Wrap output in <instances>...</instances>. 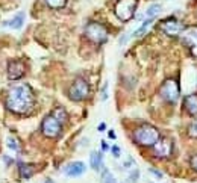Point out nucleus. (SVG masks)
I'll use <instances>...</instances> for the list:
<instances>
[{"instance_id": "5701e85b", "label": "nucleus", "mask_w": 197, "mask_h": 183, "mask_svg": "<svg viewBox=\"0 0 197 183\" xmlns=\"http://www.w3.org/2000/svg\"><path fill=\"white\" fill-rule=\"evenodd\" d=\"M189 136L191 138H197V121H194L192 124H191V127H189Z\"/></svg>"}, {"instance_id": "7c9ffc66", "label": "nucleus", "mask_w": 197, "mask_h": 183, "mask_svg": "<svg viewBox=\"0 0 197 183\" xmlns=\"http://www.w3.org/2000/svg\"><path fill=\"white\" fill-rule=\"evenodd\" d=\"M108 148H109V147H108V144H106V142L103 141V142H102V150H103V151H106Z\"/></svg>"}, {"instance_id": "aec40b11", "label": "nucleus", "mask_w": 197, "mask_h": 183, "mask_svg": "<svg viewBox=\"0 0 197 183\" xmlns=\"http://www.w3.org/2000/svg\"><path fill=\"white\" fill-rule=\"evenodd\" d=\"M102 183H117L115 177L111 174L109 169H105V171H103V174H102Z\"/></svg>"}, {"instance_id": "0eeeda50", "label": "nucleus", "mask_w": 197, "mask_h": 183, "mask_svg": "<svg viewBox=\"0 0 197 183\" xmlns=\"http://www.w3.org/2000/svg\"><path fill=\"white\" fill-rule=\"evenodd\" d=\"M61 129H62V123L58 121L53 115H49V117H46L43 120L41 130L47 138H56L61 133Z\"/></svg>"}, {"instance_id": "423d86ee", "label": "nucleus", "mask_w": 197, "mask_h": 183, "mask_svg": "<svg viewBox=\"0 0 197 183\" xmlns=\"http://www.w3.org/2000/svg\"><path fill=\"white\" fill-rule=\"evenodd\" d=\"M180 96V91H179V85L174 79H168L162 83L161 86V97L168 102V103H176L177 99Z\"/></svg>"}, {"instance_id": "412c9836", "label": "nucleus", "mask_w": 197, "mask_h": 183, "mask_svg": "<svg viewBox=\"0 0 197 183\" xmlns=\"http://www.w3.org/2000/svg\"><path fill=\"white\" fill-rule=\"evenodd\" d=\"M46 3H47L50 8H55V9H58V8H62V6H65L67 0H46Z\"/></svg>"}, {"instance_id": "9b49d317", "label": "nucleus", "mask_w": 197, "mask_h": 183, "mask_svg": "<svg viewBox=\"0 0 197 183\" xmlns=\"http://www.w3.org/2000/svg\"><path fill=\"white\" fill-rule=\"evenodd\" d=\"M23 74H24V65L20 61H11L8 64V77L11 80H17L23 77Z\"/></svg>"}, {"instance_id": "b1692460", "label": "nucleus", "mask_w": 197, "mask_h": 183, "mask_svg": "<svg viewBox=\"0 0 197 183\" xmlns=\"http://www.w3.org/2000/svg\"><path fill=\"white\" fill-rule=\"evenodd\" d=\"M134 165H135V160H134V159H132L131 156H128V159H126V160L123 162V166H124L126 169H129V168H132Z\"/></svg>"}, {"instance_id": "473e14b6", "label": "nucleus", "mask_w": 197, "mask_h": 183, "mask_svg": "<svg viewBox=\"0 0 197 183\" xmlns=\"http://www.w3.org/2000/svg\"><path fill=\"white\" fill-rule=\"evenodd\" d=\"M46 183H53V181H52V180H47V181H46Z\"/></svg>"}, {"instance_id": "9d476101", "label": "nucleus", "mask_w": 197, "mask_h": 183, "mask_svg": "<svg viewBox=\"0 0 197 183\" xmlns=\"http://www.w3.org/2000/svg\"><path fill=\"white\" fill-rule=\"evenodd\" d=\"M171 142L168 139H159L155 145H153V154L159 159H165L171 154Z\"/></svg>"}, {"instance_id": "393cba45", "label": "nucleus", "mask_w": 197, "mask_h": 183, "mask_svg": "<svg viewBox=\"0 0 197 183\" xmlns=\"http://www.w3.org/2000/svg\"><path fill=\"white\" fill-rule=\"evenodd\" d=\"M149 172H150V174H153V175H156V178H158V180H162V178H164V174H162L161 171L155 169V168H149Z\"/></svg>"}, {"instance_id": "f3484780", "label": "nucleus", "mask_w": 197, "mask_h": 183, "mask_svg": "<svg viewBox=\"0 0 197 183\" xmlns=\"http://www.w3.org/2000/svg\"><path fill=\"white\" fill-rule=\"evenodd\" d=\"M18 171H20V175L23 178H31L34 175V172H35L34 166L32 165H26V163H20L18 165Z\"/></svg>"}, {"instance_id": "7ed1b4c3", "label": "nucleus", "mask_w": 197, "mask_h": 183, "mask_svg": "<svg viewBox=\"0 0 197 183\" xmlns=\"http://www.w3.org/2000/svg\"><path fill=\"white\" fill-rule=\"evenodd\" d=\"M137 9V0H118L115 5V15L121 21H129Z\"/></svg>"}, {"instance_id": "f257e3e1", "label": "nucleus", "mask_w": 197, "mask_h": 183, "mask_svg": "<svg viewBox=\"0 0 197 183\" xmlns=\"http://www.w3.org/2000/svg\"><path fill=\"white\" fill-rule=\"evenodd\" d=\"M34 106V94L29 85L17 83L14 85L6 96V108L14 114H26Z\"/></svg>"}, {"instance_id": "a211bd4d", "label": "nucleus", "mask_w": 197, "mask_h": 183, "mask_svg": "<svg viewBox=\"0 0 197 183\" xmlns=\"http://www.w3.org/2000/svg\"><path fill=\"white\" fill-rule=\"evenodd\" d=\"M161 11H162V8H161V5L159 3H153V5H150L149 8H147V17L149 18H155V17H158L159 14H161Z\"/></svg>"}, {"instance_id": "6ab92c4d", "label": "nucleus", "mask_w": 197, "mask_h": 183, "mask_svg": "<svg viewBox=\"0 0 197 183\" xmlns=\"http://www.w3.org/2000/svg\"><path fill=\"white\" fill-rule=\"evenodd\" d=\"M52 115H53L58 121H61V123H65V120H67V112H65L64 108H56V109L52 112Z\"/></svg>"}, {"instance_id": "cd10ccee", "label": "nucleus", "mask_w": 197, "mask_h": 183, "mask_svg": "<svg viewBox=\"0 0 197 183\" xmlns=\"http://www.w3.org/2000/svg\"><path fill=\"white\" fill-rule=\"evenodd\" d=\"M111 151H112V156H114V157H120V154H121V153H120L121 150H120L118 145H112V147H111Z\"/></svg>"}, {"instance_id": "c85d7f7f", "label": "nucleus", "mask_w": 197, "mask_h": 183, "mask_svg": "<svg viewBox=\"0 0 197 183\" xmlns=\"http://www.w3.org/2000/svg\"><path fill=\"white\" fill-rule=\"evenodd\" d=\"M138 175H140V172H138V169H134V172L131 174V180H132V181H137V178H138Z\"/></svg>"}, {"instance_id": "4be33fe9", "label": "nucleus", "mask_w": 197, "mask_h": 183, "mask_svg": "<svg viewBox=\"0 0 197 183\" xmlns=\"http://www.w3.org/2000/svg\"><path fill=\"white\" fill-rule=\"evenodd\" d=\"M6 144H8V147L11 148V150H14V151H18L20 150V145H18V142L14 139V138H8V141H6Z\"/></svg>"}, {"instance_id": "c756f323", "label": "nucleus", "mask_w": 197, "mask_h": 183, "mask_svg": "<svg viewBox=\"0 0 197 183\" xmlns=\"http://www.w3.org/2000/svg\"><path fill=\"white\" fill-rule=\"evenodd\" d=\"M97 130H98V132L106 130V124H105V123H100V124H98V127H97Z\"/></svg>"}, {"instance_id": "bb28decb", "label": "nucleus", "mask_w": 197, "mask_h": 183, "mask_svg": "<svg viewBox=\"0 0 197 183\" xmlns=\"http://www.w3.org/2000/svg\"><path fill=\"white\" fill-rule=\"evenodd\" d=\"M189 163H191V168H192L194 171H197V154H192V156L189 157Z\"/></svg>"}, {"instance_id": "2eb2a0df", "label": "nucleus", "mask_w": 197, "mask_h": 183, "mask_svg": "<svg viewBox=\"0 0 197 183\" xmlns=\"http://www.w3.org/2000/svg\"><path fill=\"white\" fill-rule=\"evenodd\" d=\"M185 108L191 115L197 117V94H189L185 99Z\"/></svg>"}, {"instance_id": "20e7f679", "label": "nucleus", "mask_w": 197, "mask_h": 183, "mask_svg": "<svg viewBox=\"0 0 197 183\" xmlns=\"http://www.w3.org/2000/svg\"><path fill=\"white\" fill-rule=\"evenodd\" d=\"M85 35L95 44H102L108 39V30L105 26H102L100 23H89L85 27Z\"/></svg>"}, {"instance_id": "39448f33", "label": "nucleus", "mask_w": 197, "mask_h": 183, "mask_svg": "<svg viewBox=\"0 0 197 183\" xmlns=\"http://www.w3.org/2000/svg\"><path fill=\"white\" fill-rule=\"evenodd\" d=\"M89 94V86L83 79H76L68 89V97L73 102H82Z\"/></svg>"}, {"instance_id": "dca6fc26", "label": "nucleus", "mask_w": 197, "mask_h": 183, "mask_svg": "<svg viewBox=\"0 0 197 183\" xmlns=\"http://www.w3.org/2000/svg\"><path fill=\"white\" fill-rule=\"evenodd\" d=\"M153 21H155V18H147L146 21H143V23H141V26H140V27L135 30L134 36H135V38H140V36H143V35L147 32V29H149V27L153 24Z\"/></svg>"}, {"instance_id": "f8f14e48", "label": "nucleus", "mask_w": 197, "mask_h": 183, "mask_svg": "<svg viewBox=\"0 0 197 183\" xmlns=\"http://www.w3.org/2000/svg\"><path fill=\"white\" fill-rule=\"evenodd\" d=\"M85 171H86V166L83 162H73L64 168V172L68 177H79V175L85 174Z\"/></svg>"}, {"instance_id": "1a4fd4ad", "label": "nucleus", "mask_w": 197, "mask_h": 183, "mask_svg": "<svg viewBox=\"0 0 197 183\" xmlns=\"http://www.w3.org/2000/svg\"><path fill=\"white\" fill-rule=\"evenodd\" d=\"M182 36H183V43L188 46L192 56L197 58V27H189V29L183 30Z\"/></svg>"}, {"instance_id": "ddd939ff", "label": "nucleus", "mask_w": 197, "mask_h": 183, "mask_svg": "<svg viewBox=\"0 0 197 183\" xmlns=\"http://www.w3.org/2000/svg\"><path fill=\"white\" fill-rule=\"evenodd\" d=\"M24 18H26L24 12H18V14L14 15L9 21L3 23V26H8V27H11V29H20V27L24 24Z\"/></svg>"}, {"instance_id": "4468645a", "label": "nucleus", "mask_w": 197, "mask_h": 183, "mask_svg": "<svg viewBox=\"0 0 197 183\" xmlns=\"http://www.w3.org/2000/svg\"><path fill=\"white\" fill-rule=\"evenodd\" d=\"M89 165L94 171H98L100 166L103 165V154L100 151H92L89 154Z\"/></svg>"}, {"instance_id": "f03ea898", "label": "nucleus", "mask_w": 197, "mask_h": 183, "mask_svg": "<svg viewBox=\"0 0 197 183\" xmlns=\"http://www.w3.org/2000/svg\"><path fill=\"white\" fill-rule=\"evenodd\" d=\"M134 139L141 145H155L159 141V132L153 126H141L134 132Z\"/></svg>"}, {"instance_id": "a878e982", "label": "nucleus", "mask_w": 197, "mask_h": 183, "mask_svg": "<svg viewBox=\"0 0 197 183\" xmlns=\"http://www.w3.org/2000/svg\"><path fill=\"white\" fill-rule=\"evenodd\" d=\"M106 99H108V82H105L103 89H102V96H100V100H102V102H105Z\"/></svg>"}, {"instance_id": "6e6552de", "label": "nucleus", "mask_w": 197, "mask_h": 183, "mask_svg": "<svg viewBox=\"0 0 197 183\" xmlns=\"http://www.w3.org/2000/svg\"><path fill=\"white\" fill-rule=\"evenodd\" d=\"M161 30L168 36H177V35H182L185 29H183L182 21L174 20V18H168L161 23Z\"/></svg>"}, {"instance_id": "2f4dec72", "label": "nucleus", "mask_w": 197, "mask_h": 183, "mask_svg": "<svg viewBox=\"0 0 197 183\" xmlns=\"http://www.w3.org/2000/svg\"><path fill=\"white\" fill-rule=\"evenodd\" d=\"M109 138H112V139H114V138H115V133H114V132H112V130H111V132H109Z\"/></svg>"}]
</instances>
